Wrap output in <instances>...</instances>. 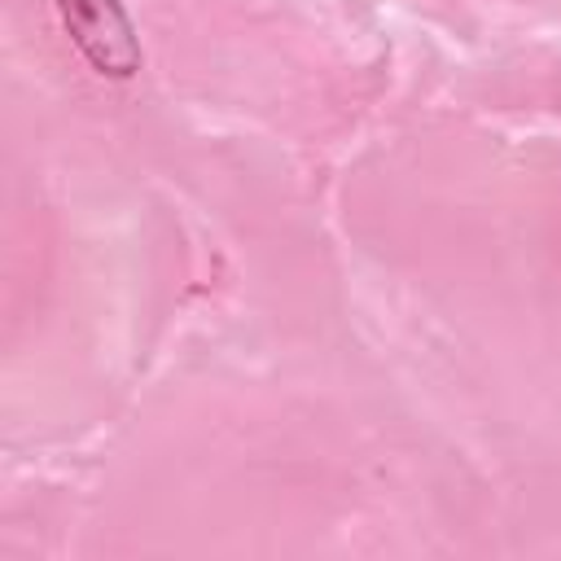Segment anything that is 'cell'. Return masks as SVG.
<instances>
[{
    "mask_svg": "<svg viewBox=\"0 0 561 561\" xmlns=\"http://www.w3.org/2000/svg\"><path fill=\"white\" fill-rule=\"evenodd\" d=\"M57 13L88 57V66L105 79H131L140 70V39L123 9V0H57Z\"/></svg>",
    "mask_w": 561,
    "mask_h": 561,
    "instance_id": "obj_1",
    "label": "cell"
}]
</instances>
